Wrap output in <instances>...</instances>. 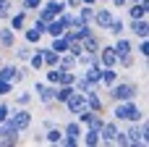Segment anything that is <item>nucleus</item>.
Here are the masks:
<instances>
[{"label":"nucleus","instance_id":"1","mask_svg":"<svg viewBox=\"0 0 149 147\" xmlns=\"http://www.w3.org/2000/svg\"><path fill=\"white\" fill-rule=\"evenodd\" d=\"M139 95H141V89H139V84H136V82L118 79L113 87H107L105 100H110V103H123V100H136Z\"/></svg>","mask_w":149,"mask_h":147},{"label":"nucleus","instance_id":"2","mask_svg":"<svg viewBox=\"0 0 149 147\" xmlns=\"http://www.w3.org/2000/svg\"><path fill=\"white\" fill-rule=\"evenodd\" d=\"M147 113L139 108V103L136 100H123V103H113V108H110V118H115L118 124H128V121H139V118H144Z\"/></svg>","mask_w":149,"mask_h":147},{"label":"nucleus","instance_id":"3","mask_svg":"<svg viewBox=\"0 0 149 147\" xmlns=\"http://www.w3.org/2000/svg\"><path fill=\"white\" fill-rule=\"evenodd\" d=\"M8 124L24 134V132H29V129L34 126V116H31V110H29V108H18V105H10V113H8Z\"/></svg>","mask_w":149,"mask_h":147},{"label":"nucleus","instance_id":"4","mask_svg":"<svg viewBox=\"0 0 149 147\" xmlns=\"http://www.w3.org/2000/svg\"><path fill=\"white\" fill-rule=\"evenodd\" d=\"M52 92H55V84H47L45 79H42V82H34V87H31V95L39 100V105H42L45 110H52V108H55Z\"/></svg>","mask_w":149,"mask_h":147},{"label":"nucleus","instance_id":"5","mask_svg":"<svg viewBox=\"0 0 149 147\" xmlns=\"http://www.w3.org/2000/svg\"><path fill=\"white\" fill-rule=\"evenodd\" d=\"M115 18V11L107 5V3H97L94 5V16H92V26L97 29V32H105L107 26H110V21Z\"/></svg>","mask_w":149,"mask_h":147},{"label":"nucleus","instance_id":"6","mask_svg":"<svg viewBox=\"0 0 149 147\" xmlns=\"http://www.w3.org/2000/svg\"><path fill=\"white\" fill-rule=\"evenodd\" d=\"M21 142V132L18 129H13L10 124H8V118L0 124V147L5 145V147H13V145H18Z\"/></svg>","mask_w":149,"mask_h":147},{"label":"nucleus","instance_id":"7","mask_svg":"<svg viewBox=\"0 0 149 147\" xmlns=\"http://www.w3.org/2000/svg\"><path fill=\"white\" fill-rule=\"evenodd\" d=\"M118 132H120V124H118L115 118H105L102 126H100V139H102V145H113V139H115Z\"/></svg>","mask_w":149,"mask_h":147},{"label":"nucleus","instance_id":"8","mask_svg":"<svg viewBox=\"0 0 149 147\" xmlns=\"http://www.w3.org/2000/svg\"><path fill=\"white\" fill-rule=\"evenodd\" d=\"M63 108L71 113V116H76L79 110H84L86 108V92H79V89H73V95L63 103Z\"/></svg>","mask_w":149,"mask_h":147},{"label":"nucleus","instance_id":"9","mask_svg":"<svg viewBox=\"0 0 149 147\" xmlns=\"http://www.w3.org/2000/svg\"><path fill=\"white\" fill-rule=\"evenodd\" d=\"M97 58H100V66L102 68H113V66H118V55H115V50H113V45H100V50H97Z\"/></svg>","mask_w":149,"mask_h":147},{"label":"nucleus","instance_id":"10","mask_svg":"<svg viewBox=\"0 0 149 147\" xmlns=\"http://www.w3.org/2000/svg\"><path fill=\"white\" fill-rule=\"evenodd\" d=\"M5 24H8V26H10L16 34H18V32H21V29L29 24V13H26L24 8H18V11H13V13L8 16V21H5Z\"/></svg>","mask_w":149,"mask_h":147},{"label":"nucleus","instance_id":"11","mask_svg":"<svg viewBox=\"0 0 149 147\" xmlns=\"http://www.w3.org/2000/svg\"><path fill=\"white\" fill-rule=\"evenodd\" d=\"M126 29H131V34H134L136 39L149 37V21H147V16H144V18H128V26H126Z\"/></svg>","mask_w":149,"mask_h":147},{"label":"nucleus","instance_id":"12","mask_svg":"<svg viewBox=\"0 0 149 147\" xmlns=\"http://www.w3.org/2000/svg\"><path fill=\"white\" fill-rule=\"evenodd\" d=\"M126 137H128V147H147L141 142V132H139V121H128L126 124Z\"/></svg>","mask_w":149,"mask_h":147},{"label":"nucleus","instance_id":"13","mask_svg":"<svg viewBox=\"0 0 149 147\" xmlns=\"http://www.w3.org/2000/svg\"><path fill=\"white\" fill-rule=\"evenodd\" d=\"M79 74H81L84 79H89V82H92V84H94L97 89H102V84H100V76H102V66H100V63H92V66H84V68H81Z\"/></svg>","mask_w":149,"mask_h":147},{"label":"nucleus","instance_id":"14","mask_svg":"<svg viewBox=\"0 0 149 147\" xmlns=\"http://www.w3.org/2000/svg\"><path fill=\"white\" fill-rule=\"evenodd\" d=\"M123 11H128V18H144L149 16V0H139V3H128Z\"/></svg>","mask_w":149,"mask_h":147},{"label":"nucleus","instance_id":"15","mask_svg":"<svg viewBox=\"0 0 149 147\" xmlns=\"http://www.w3.org/2000/svg\"><path fill=\"white\" fill-rule=\"evenodd\" d=\"M13 45H16V32L5 24V26H0V50H13Z\"/></svg>","mask_w":149,"mask_h":147},{"label":"nucleus","instance_id":"16","mask_svg":"<svg viewBox=\"0 0 149 147\" xmlns=\"http://www.w3.org/2000/svg\"><path fill=\"white\" fill-rule=\"evenodd\" d=\"M113 50H115V55H118V58H120V55H128V53H134V42H131L126 34H120V37H115Z\"/></svg>","mask_w":149,"mask_h":147},{"label":"nucleus","instance_id":"17","mask_svg":"<svg viewBox=\"0 0 149 147\" xmlns=\"http://www.w3.org/2000/svg\"><path fill=\"white\" fill-rule=\"evenodd\" d=\"M86 108H89L92 113H105V97H100L97 89L86 92Z\"/></svg>","mask_w":149,"mask_h":147},{"label":"nucleus","instance_id":"18","mask_svg":"<svg viewBox=\"0 0 149 147\" xmlns=\"http://www.w3.org/2000/svg\"><path fill=\"white\" fill-rule=\"evenodd\" d=\"M31 50H34V45H29V42H21V45H13V58H16V63H26L29 60V55H31Z\"/></svg>","mask_w":149,"mask_h":147},{"label":"nucleus","instance_id":"19","mask_svg":"<svg viewBox=\"0 0 149 147\" xmlns=\"http://www.w3.org/2000/svg\"><path fill=\"white\" fill-rule=\"evenodd\" d=\"M118 79H120V71H118V66H113V68H102L100 84H102V89H107V87H113Z\"/></svg>","mask_w":149,"mask_h":147},{"label":"nucleus","instance_id":"20","mask_svg":"<svg viewBox=\"0 0 149 147\" xmlns=\"http://www.w3.org/2000/svg\"><path fill=\"white\" fill-rule=\"evenodd\" d=\"M81 145H86V147L102 145V139H100V129H84V132H81Z\"/></svg>","mask_w":149,"mask_h":147},{"label":"nucleus","instance_id":"21","mask_svg":"<svg viewBox=\"0 0 149 147\" xmlns=\"http://www.w3.org/2000/svg\"><path fill=\"white\" fill-rule=\"evenodd\" d=\"M21 34H24V42H29V45H39V42H42V37H45V34H42V32H37L31 24H26V26L21 29Z\"/></svg>","mask_w":149,"mask_h":147},{"label":"nucleus","instance_id":"22","mask_svg":"<svg viewBox=\"0 0 149 147\" xmlns=\"http://www.w3.org/2000/svg\"><path fill=\"white\" fill-rule=\"evenodd\" d=\"M60 129H63V134H65V137H79V139H81V132H84V126H81V124H79L76 118L65 121V124H63Z\"/></svg>","mask_w":149,"mask_h":147},{"label":"nucleus","instance_id":"23","mask_svg":"<svg viewBox=\"0 0 149 147\" xmlns=\"http://www.w3.org/2000/svg\"><path fill=\"white\" fill-rule=\"evenodd\" d=\"M60 139H63V129L58 124L50 126V129H45V145H60Z\"/></svg>","mask_w":149,"mask_h":147},{"label":"nucleus","instance_id":"24","mask_svg":"<svg viewBox=\"0 0 149 147\" xmlns=\"http://www.w3.org/2000/svg\"><path fill=\"white\" fill-rule=\"evenodd\" d=\"M105 32H107V34H113V37H120V34H126V21L115 13V18L110 21V26H107Z\"/></svg>","mask_w":149,"mask_h":147},{"label":"nucleus","instance_id":"25","mask_svg":"<svg viewBox=\"0 0 149 147\" xmlns=\"http://www.w3.org/2000/svg\"><path fill=\"white\" fill-rule=\"evenodd\" d=\"M68 45H71V42L65 39V34H60V37H50V45H47V47L60 55V53H68Z\"/></svg>","mask_w":149,"mask_h":147},{"label":"nucleus","instance_id":"26","mask_svg":"<svg viewBox=\"0 0 149 147\" xmlns=\"http://www.w3.org/2000/svg\"><path fill=\"white\" fill-rule=\"evenodd\" d=\"M58 66H60V68H68V71H79V60H76V55H71V53H60Z\"/></svg>","mask_w":149,"mask_h":147},{"label":"nucleus","instance_id":"27","mask_svg":"<svg viewBox=\"0 0 149 147\" xmlns=\"http://www.w3.org/2000/svg\"><path fill=\"white\" fill-rule=\"evenodd\" d=\"M34 16H37L39 21H45V24H47V21H52V18H55L58 13H55V11H52V8H50L47 3H42V5H39V8L34 11Z\"/></svg>","mask_w":149,"mask_h":147},{"label":"nucleus","instance_id":"28","mask_svg":"<svg viewBox=\"0 0 149 147\" xmlns=\"http://www.w3.org/2000/svg\"><path fill=\"white\" fill-rule=\"evenodd\" d=\"M16 92V89H13ZM34 103V95H31V89H21V92H16V105L18 108H29Z\"/></svg>","mask_w":149,"mask_h":147},{"label":"nucleus","instance_id":"29","mask_svg":"<svg viewBox=\"0 0 149 147\" xmlns=\"http://www.w3.org/2000/svg\"><path fill=\"white\" fill-rule=\"evenodd\" d=\"M134 53H136V58L147 60L149 58V37H141V39H139V45L134 47Z\"/></svg>","mask_w":149,"mask_h":147},{"label":"nucleus","instance_id":"30","mask_svg":"<svg viewBox=\"0 0 149 147\" xmlns=\"http://www.w3.org/2000/svg\"><path fill=\"white\" fill-rule=\"evenodd\" d=\"M73 89H79V92H92V89H97V87H94L89 79H84V76L79 74V76H76V82H73ZM97 92H100V89H97Z\"/></svg>","mask_w":149,"mask_h":147},{"label":"nucleus","instance_id":"31","mask_svg":"<svg viewBox=\"0 0 149 147\" xmlns=\"http://www.w3.org/2000/svg\"><path fill=\"white\" fill-rule=\"evenodd\" d=\"M102 121H105V116H102V113H89V116H86V121H84V129H100V126H102Z\"/></svg>","mask_w":149,"mask_h":147},{"label":"nucleus","instance_id":"32","mask_svg":"<svg viewBox=\"0 0 149 147\" xmlns=\"http://www.w3.org/2000/svg\"><path fill=\"white\" fill-rule=\"evenodd\" d=\"M118 66H120L123 71L134 68V66H136V53H128V55H120V58H118Z\"/></svg>","mask_w":149,"mask_h":147},{"label":"nucleus","instance_id":"33","mask_svg":"<svg viewBox=\"0 0 149 147\" xmlns=\"http://www.w3.org/2000/svg\"><path fill=\"white\" fill-rule=\"evenodd\" d=\"M13 0H0V21H8V16L13 13Z\"/></svg>","mask_w":149,"mask_h":147},{"label":"nucleus","instance_id":"34","mask_svg":"<svg viewBox=\"0 0 149 147\" xmlns=\"http://www.w3.org/2000/svg\"><path fill=\"white\" fill-rule=\"evenodd\" d=\"M42 3H45V0H18V8H24L26 13H34Z\"/></svg>","mask_w":149,"mask_h":147},{"label":"nucleus","instance_id":"35","mask_svg":"<svg viewBox=\"0 0 149 147\" xmlns=\"http://www.w3.org/2000/svg\"><path fill=\"white\" fill-rule=\"evenodd\" d=\"M139 132H141V142L149 145V121H147V116L139 118Z\"/></svg>","mask_w":149,"mask_h":147},{"label":"nucleus","instance_id":"36","mask_svg":"<svg viewBox=\"0 0 149 147\" xmlns=\"http://www.w3.org/2000/svg\"><path fill=\"white\" fill-rule=\"evenodd\" d=\"M8 113H10V103H5V97H0V124L8 118Z\"/></svg>","mask_w":149,"mask_h":147},{"label":"nucleus","instance_id":"37","mask_svg":"<svg viewBox=\"0 0 149 147\" xmlns=\"http://www.w3.org/2000/svg\"><path fill=\"white\" fill-rule=\"evenodd\" d=\"M60 145H63V147H79V145H81V139H79V137H65V134H63Z\"/></svg>","mask_w":149,"mask_h":147},{"label":"nucleus","instance_id":"38","mask_svg":"<svg viewBox=\"0 0 149 147\" xmlns=\"http://www.w3.org/2000/svg\"><path fill=\"white\" fill-rule=\"evenodd\" d=\"M107 5H110V8H113V11H123V8H126V5H128V0H110V3H107Z\"/></svg>","mask_w":149,"mask_h":147},{"label":"nucleus","instance_id":"39","mask_svg":"<svg viewBox=\"0 0 149 147\" xmlns=\"http://www.w3.org/2000/svg\"><path fill=\"white\" fill-rule=\"evenodd\" d=\"M31 142H34V145H45V132H42V129H37V132H34V137H31Z\"/></svg>","mask_w":149,"mask_h":147},{"label":"nucleus","instance_id":"40","mask_svg":"<svg viewBox=\"0 0 149 147\" xmlns=\"http://www.w3.org/2000/svg\"><path fill=\"white\" fill-rule=\"evenodd\" d=\"M55 124H58L55 118H42V124H39V129L45 132V129H50V126H55Z\"/></svg>","mask_w":149,"mask_h":147},{"label":"nucleus","instance_id":"41","mask_svg":"<svg viewBox=\"0 0 149 147\" xmlns=\"http://www.w3.org/2000/svg\"><path fill=\"white\" fill-rule=\"evenodd\" d=\"M31 26H34L37 32H42V34H45V21H39L37 16H34V21H31Z\"/></svg>","mask_w":149,"mask_h":147},{"label":"nucleus","instance_id":"42","mask_svg":"<svg viewBox=\"0 0 149 147\" xmlns=\"http://www.w3.org/2000/svg\"><path fill=\"white\" fill-rule=\"evenodd\" d=\"M81 3H86V5H97V0H81Z\"/></svg>","mask_w":149,"mask_h":147},{"label":"nucleus","instance_id":"43","mask_svg":"<svg viewBox=\"0 0 149 147\" xmlns=\"http://www.w3.org/2000/svg\"><path fill=\"white\" fill-rule=\"evenodd\" d=\"M97 3H110V0H97Z\"/></svg>","mask_w":149,"mask_h":147},{"label":"nucleus","instance_id":"44","mask_svg":"<svg viewBox=\"0 0 149 147\" xmlns=\"http://www.w3.org/2000/svg\"><path fill=\"white\" fill-rule=\"evenodd\" d=\"M0 66H3V55H0Z\"/></svg>","mask_w":149,"mask_h":147}]
</instances>
